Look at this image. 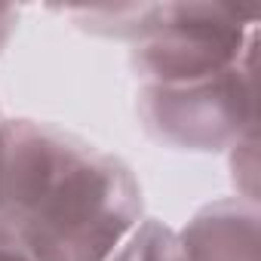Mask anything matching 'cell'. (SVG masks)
<instances>
[{
  "label": "cell",
  "mask_w": 261,
  "mask_h": 261,
  "mask_svg": "<svg viewBox=\"0 0 261 261\" xmlns=\"http://www.w3.org/2000/svg\"><path fill=\"white\" fill-rule=\"evenodd\" d=\"M142 218L123 157L49 120H0V227L37 261H108Z\"/></svg>",
  "instance_id": "obj_1"
},
{
  "label": "cell",
  "mask_w": 261,
  "mask_h": 261,
  "mask_svg": "<svg viewBox=\"0 0 261 261\" xmlns=\"http://www.w3.org/2000/svg\"><path fill=\"white\" fill-rule=\"evenodd\" d=\"M252 65L255 53L230 65L227 71L209 77L175 83H139L136 114L142 129L157 145L172 151H230L249 129H255Z\"/></svg>",
  "instance_id": "obj_2"
},
{
  "label": "cell",
  "mask_w": 261,
  "mask_h": 261,
  "mask_svg": "<svg viewBox=\"0 0 261 261\" xmlns=\"http://www.w3.org/2000/svg\"><path fill=\"white\" fill-rule=\"evenodd\" d=\"M255 16L221 4H151L133 40L136 83H175L227 71L255 53Z\"/></svg>",
  "instance_id": "obj_3"
},
{
  "label": "cell",
  "mask_w": 261,
  "mask_h": 261,
  "mask_svg": "<svg viewBox=\"0 0 261 261\" xmlns=\"http://www.w3.org/2000/svg\"><path fill=\"white\" fill-rule=\"evenodd\" d=\"M185 261H261L258 203L224 197L200 206L178 230Z\"/></svg>",
  "instance_id": "obj_4"
},
{
  "label": "cell",
  "mask_w": 261,
  "mask_h": 261,
  "mask_svg": "<svg viewBox=\"0 0 261 261\" xmlns=\"http://www.w3.org/2000/svg\"><path fill=\"white\" fill-rule=\"evenodd\" d=\"M108 261H185V249L175 227L157 218H142Z\"/></svg>",
  "instance_id": "obj_5"
},
{
  "label": "cell",
  "mask_w": 261,
  "mask_h": 261,
  "mask_svg": "<svg viewBox=\"0 0 261 261\" xmlns=\"http://www.w3.org/2000/svg\"><path fill=\"white\" fill-rule=\"evenodd\" d=\"M0 261H37L7 227H0Z\"/></svg>",
  "instance_id": "obj_6"
},
{
  "label": "cell",
  "mask_w": 261,
  "mask_h": 261,
  "mask_svg": "<svg viewBox=\"0 0 261 261\" xmlns=\"http://www.w3.org/2000/svg\"><path fill=\"white\" fill-rule=\"evenodd\" d=\"M16 25H19V10L13 7H0V53L10 43V37L16 34Z\"/></svg>",
  "instance_id": "obj_7"
},
{
  "label": "cell",
  "mask_w": 261,
  "mask_h": 261,
  "mask_svg": "<svg viewBox=\"0 0 261 261\" xmlns=\"http://www.w3.org/2000/svg\"><path fill=\"white\" fill-rule=\"evenodd\" d=\"M0 120H4V114H0Z\"/></svg>",
  "instance_id": "obj_8"
}]
</instances>
